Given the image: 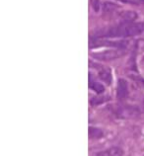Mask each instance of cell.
<instances>
[{"label": "cell", "instance_id": "6da1fadb", "mask_svg": "<svg viewBox=\"0 0 144 156\" xmlns=\"http://www.w3.org/2000/svg\"><path fill=\"white\" fill-rule=\"evenodd\" d=\"M144 32V22H126L122 21L118 25L103 29L96 33L97 38H126L140 35Z\"/></svg>", "mask_w": 144, "mask_h": 156}, {"label": "cell", "instance_id": "8992f818", "mask_svg": "<svg viewBox=\"0 0 144 156\" xmlns=\"http://www.w3.org/2000/svg\"><path fill=\"white\" fill-rule=\"evenodd\" d=\"M99 76H100L101 80L106 82L107 84L112 83V73H111L110 69L108 68H102L99 70Z\"/></svg>", "mask_w": 144, "mask_h": 156}, {"label": "cell", "instance_id": "52a82bcc", "mask_svg": "<svg viewBox=\"0 0 144 156\" xmlns=\"http://www.w3.org/2000/svg\"><path fill=\"white\" fill-rule=\"evenodd\" d=\"M89 87L98 94H102L105 91V88L103 84H101L100 82H98L96 80H93L91 75H90V79H89Z\"/></svg>", "mask_w": 144, "mask_h": 156}, {"label": "cell", "instance_id": "277c9868", "mask_svg": "<svg viewBox=\"0 0 144 156\" xmlns=\"http://www.w3.org/2000/svg\"><path fill=\"white\" fill-rule=\"evenodd\" d=\"M128 95V87L127 83L125 79H120L118 83V89H117V96L118 99H125Z\"/></svg>", "mask_w": 144, "mask_h": 156}, {"label": "cell", "instance_id": "30bf717a", "mask_svg": "<svg viewBox=\"0 0 144 156\" xmlns=\"http://www.w3.org/2000/svg\"><path fill=\"white\" fill-rule=\"evenodd\" d=\"M132 79L136 82V83H138L139 85L141 86V87H143L144 88V78H142V77H140V76H136V75H131L130 76Z\"/></svg>", "mask_w": 144, "mask_h": 156}, {"label": "cell", "instance_id": "3957f363", "mask_svg": "<svg viewBox=\"0 0 144 156\" xmlns=\"http://www.w3.org/2000/svg\"><path fill=\"white\" fill-rule=\"evenodd\" d=\"M123 52L121 50H111V51H105L102 52H96L93 53V57L99 60H103V61H109V60H114L117 59L118 57H121L123 55Z\"/></svg>", "mask_w": 144, "mask_h": 156}, {"label": "cell", "instance_id": "ba28073f", "mask_svg": "<svg viewBox=\"0 0 144 156\" xmlns=\"http://www.w3.org/2000/svg\"><path fill=\"white\" fill-rule=\"evenodd\" d=\"M118 5L114 3H110V2H106L103 6V10L106 14H114V12L118 10Z\"/></svg>", "mask_w": 144, "mask_h": 156}, {"label": "cell", "instance_id": "7a4b0ae2", "mask_svg": "<svg viewBox=\"0 0 144 156\" xmlns=\"http://www.w3.org/2000/svg\"><path fill=\"white\" fill-rule=\"evenodd\" d=\"M128 46V42L126 41H109L105 38H97V37H91L90 38V48H99V47H112L118 50H123Z\"/></svg>", "mask_w": 144, "mask_h": 156}, {"label": "cell", "instance_id": "7c38bea8", "mask_svg": "<svg viewBox=\"0 0 144 156\" xmlns=\"http://www.w3.org/2000/svg\"><path fill=\"white\" fill-rule=\"evenodd\" d=\"M92 5H93L94 10L98 11L99 10V7H100V4H99V0H92Z\"/></svg>", "mask_w": 144, "mask_h": 156}, {"label": "cell", "instance_id": "9c48e42d", "mask_svg": "<svg viewBox=\"0 0 144 156\" xmlns=\"http://www.w3.org/2000/svg\"><path fill=\"white\" fill-rule=\"evenodd\" d=\"M118 1L123 2V3L133 4V5H140V4L144 3V0H118Z\"/></svg>", "mask_w": 144, "mask_h": 156}, {"label": "cell", "instance_id": "8fae6325", "mask_svg": "<svg viewBox=\"0 0 144 156\" xmlns=\"http://www.w3.org/2000/svg\"><path fill=\"white\" fill-rule=\"evenodd\" d=\"M108 100V98H94V99L91 101V104L92 105H99V104H101V103H104L105 101Z\"/></svg>", "mask_w": 144, "mask_h": 156}, {"label": "cell", "instance_id": "5b68a950", "mask_svg": "<svg viewBox=\"0 0 144 156\" xmlns=\"http://www.w3.org/2000/svg\"><path fill=\"white\" fill-rule=\"evenodd\" d=\"M95 156H122V151L118 147H112V148L98 152Z\"/></svg>", "mask_w": 144, "mask_h": 156}]
</instances>
